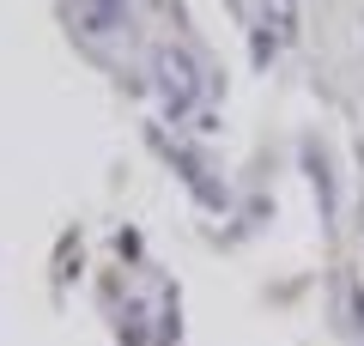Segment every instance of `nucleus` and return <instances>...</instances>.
<instances>
[{
	"label": "nucleus",
	"mask_w": 364,
	"mask_h": 346,
	"mask_svg": "<svg viewBox=\"0 0 364 346\" xmlns=\"http://www.w3.org/2000/svg\"><path fill=\"white\" fill-rule=\"evenodd\" d=\"M249 55H255V67H267L273 55H279V37H273L267 25H255V31H249Z\"/></svg>",
	"instance_id": "6"
},
{
	"label": "nucleus",
	"mask_w": 364,
	"mask_h": 346,
	"mask_svg": "<svg viewBox=\"0 0 364 346\" xmlns=\"http://www.w3.org/2000/svg\"><path fill=\"white\" fill-rule=\"evenodd\" d=\"M152 85H158V98H164V115L176 122V115H188L200 103V73H195V61L182 49H158L152 55Z\"/></svg>",
	"instance_id": "1"
},
{
	"label": "nucleus",
	"mask_w": 364,
	"mask_h": 346,
	"mask_svg": "<svg viewBox=\"0 0 364 346\" xmlns=\"http://www.w3.org/2000/svg\"><path fill=\"white\" fill-rule=\"evenodd\" d=\"M128 19V0H85V31H116Z\"/></svg>",
	"instance_id": "5"
},
{
	"label": "nucleus",
	"mask_w": 364,
	"mask_h": 346,
	"mask_svg": "<svg viewBox=\"0 0 364 346\" xmlns=\"http://www.w3.org/2000/svg\"><path fill=\"white\" fill-rule=\"evenodd\" d=\"M164 158H170V164H176V170H182V182H188V189H195V194H200V201H207V206H213V213H219V206H225V182H213V177H207V170H200V158H195V152H188V146H164Z\"/></svg>",
	"instance_id": "2"
},
{
	"label": "nucleus",
	"mask_w": 364,
	"mask_h": 346,
	"mask_svg": "<svg viewBox=\"0 0 364 346\" xmlns=\"http://www.w3.org/2000/svg\"><path fill=\"white\" fill-rule=\"evenodd\" d=\"M255 25H267L279 43H291V37H298V0H261V19H255Z\"/></svg>",
	"instance_id": "3"
},
{
	"label": "nucleus",
	"mask_w": 364,
	"mask_h": 346,
	"mask_svg": "<svg viewBox=\"0 0 364 346\" xmlns=\"http://www.w3.org/2000/svg\"><path fill=\"white\" fill-rule=\"evenodd\" d=\"M340 298H346V310H352V328L364 334V285L358 280H340Z\"/></svg>",
	"instance_id": "7"
},
{
	"label": "nucleus",
	"mask_w": 364,
	"mask_h": 346,
	"mask_svg": "<svg viewBox=\"0 0 364 346\" xmlns=\"http://www.w3.org/2000/svg\"><path fill=\"white\" fill-rule=\"evenodd\" d=\"M304 177H310V189H316V206H322V219H334V182H328V164H322V152H304Z\"/></svg>",
	"instance_id": "4"
}]
</instances>
